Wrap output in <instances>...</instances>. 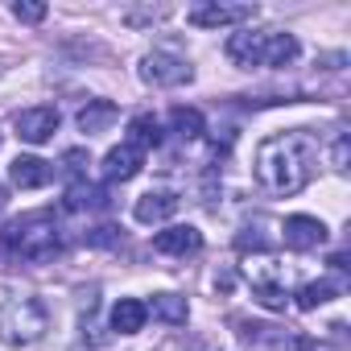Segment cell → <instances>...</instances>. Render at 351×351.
<instances>
[{
  "instance_id": "3957f363",
  "label": "cell",
  "mask_w": 351,
  "mask_h": 351,
  "mask_svg": "<svg viewBox=\"0 0 351 351\" xmlns=\"http://www.w3.org/2000/svg\"><path fill=\"white\" fill-rule=\"evenodd\" d=\"M50 314L38 298H13V302H0V339L13 343V347H29L46 335Z\"/></svg>"
},
{
  "instance_id": "52a82bcc",
  "label": "cell",
  "mask_w": 351,
  "mask_h": 351,
  "mask_svg": "<svg viewBox=\"0 0 351 351\" xmlns=\"http://www.w3.org/2000/svg\"><path fill=\"white\" fill-rule=\"evenodd\" d=\"M58 108H25V112H17V136L21 141H29V145H46L54 132H58Z\"/></svg>"
},
{
  "instance_id": "5b68a950",
  "label": "cell",
  "mask_w": 351,
  "mask_h": 351,
  "mask_svg": "<svg viewBox=\"0 0 351 351\" xmlns=\"http://www.w3.org/2000/svg\"><path fill=\"white\" fill-rule=\"evenodd\" d=\"M141 79L153 83V87H178V83H191V66H186L182 58H173V54L153 50V54H145V62H141Z\"/></svg>"
},
{
  "instance_id": "7c38bea8",
  "label": "cell",
  "mask_w": 351,
  "mask_h": 351,
  "mask_svg": "<svg viewBox=\"0 0 351 351\" xmlns=\"http://www.w3.org/2000/svg\"><path fill=\"white\" fill-rule=\"evenodd\" d=\"M9 178L17 191H42L50 178H54V165L42 161V157H17L13 169H9Z\"/></svg>"
},
{
  "instance_id": "ffe728a7",
  "label": "cell",
  "mask_w": 351,
  "mask_h": 351,
  "mask_svg": "<svg viewBox=\"0 0 351 351\" xmlns=\"http://www.w3.org/2000/svg\"><path fill=\"white\" fill-rule=\"evenodd\" d=\"M330 298H339V285H335V281H306V285L298 289V310H318V306H326Z\"/></svg>"
},
{
  "instance_id": "7a4b0ae2",
  "label": "cell",
  "mask_w": 351,
  "mask_h": 351,
  "mask_svg": "<svg viewBox=\"0 0 351 351\" xmlns=\"http://www.w3.org/2000/svg\"><path fill=\"white\" fill-rule=\"evenodd\" d=\"M0 248H5L9 256H17V261L42 265V261H54L62 252V236H58V223L46 211H34V215H21V219L5 223Z\"/></svg>"
},
{
  "instance_id": "cb8c5ba5",
  "label": "cell",
  "mask_w": 351,
  "mask_h": 351,
  "mask_svg": "<svg viewBox=\"0 0 351 351\" xmlns=\"http://www.w3.org/2000/svg\"><path fill=\"white\" fill-rule=\"evenodd\" d=\"M335 169H347V136L335 141Z\"/></svg>"
},
{
  "instance_id": "44dd1931",
  "label": "cell",
  "mask_w": 351,
  "mask_h": 351,
  "mask_svg": "<svg viewBox=\"0 0 351 351\" xmlns=\"http://www.w3.org/2000/svg\"><path fill=\"white\" fill-rule=\"evenodd\" d=\"M46 5H38V0H17V5H13V17L17 21H25V25H38V21H46Z\"/></svg>"
},
{
  "instance_id": "4fadbf2b",
  "label": "cell",
  "mask_w": 351,
  "mask_h": 351,
  "mask_svg": "<svg viewBox=\"0 0 351 351\" xmlns=\"http://www.w3.org/2000/svg\"><path fill=\"white\" fill-rule=\"evenodd\" d=\"M178 195L173 191H149V195H141L136 199V207H132V215H136V223H161V219H169L173 211H178Z\"/></svg>"
},
{
  "instance_id": "603a6c76",
  "label": "cell",
  "mask_w": 351,
  "mask_h": 351,
  "mask_svg": "<svg viewBox=\"0 0 351 351\" xmlns=\"http://www.w3.org/2000/svg\"><path fill=\"white\" fill-rule=\"evenodd\" d=\"M62 165H66L71 173H83V165H91V157H87L83 149H66V153H62Z\"/></svg>"
},
{
  "instance_id": "d4e9b609",
  "label": "cell",
  "mask_w": 351,
  "mask_h": 351,
  "mask_svg": "<svg viewBox=\"0 0 351 351\" xmlns=\"http://www.w3.org/2000/svg\"><path fill=\"white\" fill-rule=\"evenodd\" d=\"M330 265H335V269H343V273L351 269V265H347V252H335V256H330Z\"/></svg>"
},
{
  "instance_id": "6da1fadb",
  "label": "cell",
  "mask_w": 351,
  "mask_h": 351,
  "mask_svg": "<svg viewBox=\"0 0 351 351\" xmlns=\"http://www.w3.org/2000/svg\"><path fill=\"white\" fill-rule=\"evenodd\" d=\"M318 165V141L306 128L277 132L256 145V178L273 195H298L310 186Z\"/></svg>"
},
{
  "instance_id": "ac0fdd59",
  "label": "cell",
  "mask_w": 351,
  "mask_h": 351,
  "mask_svg": "<svg viewBox=\"0 0 351 351\" xmlns=\"http://www.w3.org/2000/svg\"><path fill=\"white\" fill-rule=\"evenodd\" d=\"M153 318H161V322H169V326H182V322L191 318V306H186V298H178V293H157V298H153Z\"/></svg>"
},
{
  "instance_id": "9a60e30c",
  "label": "cell",
  "mask_w": 351,
  "mask_h": 351,
  "mask_svg": "<svg viewBox=\"0 0 351 351\" xmlns=\"http://www.w3.org/2000/svg\"><path fill=\"white\" fill-rule=\"evenodd\" d=\"M120 116V108L112 104V99H87V108L79 112V128L87 132V136H95V132H104V128H112V120Z\"/></svg>"
},
{
  "instance_id": "d6986e66",
  "label": "cell",
  "mask_w": 351,
  "mask_h": 351,
  "mask_svg": "<svg viewBox=\"0 0 351 351\" xmlns=\"http://www.w3.org/2000/svg\"><path fill=\"white\" fill-rule=\"evenodd\" d=\"M169 124H173V132H178L182 141H199L203 128H207L199 108H173V112H169Z\"/></svg>"
},
{
  "instance_id": "ba28073f",
  "label": "cell",
  "mask_w": 351,
  "mask_h": 351,
  "mask_svg": "<svg viewBox=\"0 0 351 351\" xmlns=\"http://www.w3.org/2000/svg\"><path fill=\"white\" fill-rule=\"evenodd\" d=\"M281 240H285V248H293V252H310V248H318V244L326 240V223L314 219V215H289L285 228H281Z\"/></svg>"
},
{
  "instance_id": "8fae6325",
  "label": "cell",
  "mask_w": 351,
  "mask_h": 351,
  "mask_svg": "<svg viewBox=\"0 0 351 351\" xmlns=\"http://www.w3.org/2000/svg\"><path fill=\"white\" fill-rule=\"evenodd\" d=\"M265 42H269V34H232L228 38V58L236 62V66H244V71H252V66H265Z\"/></svg>"
},
{
  "instance_id": "2e32d148",
  "label": "cell",
  "mask_w": 351,
  "mask_h": 351,
  "mask_svg": "<svg viewBox=\"0 0 351 351\" xmlns=\"http://www.w3.org/2000/svg\"><path fill=\"white\" fill-rule=\"evenodd\" d=\"M62 207L66 211H99V207H108V195L99 186H91V182H71Z\"/></svg>"
},
{
  "instance_id": "5bb4252c",
  "label": "cell",
  "mask_w": 351,
  "mask_h": 351,
  "mask_svg": "<svg viewBox=\"0 0 351 351\" xmlns=\"http://www.w3.org/2000/svg\"><path fill=\"white\" fill-rule=\"evenodd\" d=\"M145 318H149V306H145L141 298H120V302L112 306V330H120V335L145 330Z\"/></svg>"
},
{
  "instance_id": "30bf717a",
  "label": "cell",
  "mask_w": 351,
  "mask_h": 351,
  "mask_svg": "<svg viewBox=\"0 0 351 351\" xmlns=\"http://www.w3.org/2000/svg\"><path fill=\"white\" fill-rule=\"evenodd\" d=\"M141 165H145V153L124 141V145H116L104 157V178L108 182H128V178H136V173H141Z\"/></svg>"
},
{
  "instance_id": "484cf974",
  "label": "cell",
  "mask_w": 351,
  "mask_h": 351,
  "mask_svg": "<svg viewBox=\"0 0 351 351\" xmlns=\"http://www.w3.org/2000/svg\"><path fill=\"white\" fill-rule=\"evenodd\" d=\"M0 211H5V186H0Z\"/></svg>"
},
{
  "instance_id": "7402d4cb",
  "label": "cell",
  "mask_w": 351,
  "mask_h": 351,
  "mask_svg": "<svg viewBox=\"0 0 351 351\" xmlns=\"http://www.w3.org/2000/svg\"><path fill=\"white\" fill-rule=\"evenodd\" d=\"M87 244L91 248H112V244H120V236H116V228H95V232H87Z\"/></svg>"
},
{
  "instance_id": "277c9868",
  "label": "cell",
  "mask_w": 351,
  "mask_h": 351,
  "mask_svg": "<svg viewBox=\"0 0 351 351\" xmlns=\"http://www.w3.org/2000/svg\"><path fill=\"white\" fill-rule=\"evenodd\" d=\"M248 277H252V293L265 310H285L289 293H285V273L273 265V261H248L244 265Z\"/></svg>"
},
{
  "instance_id": "8992f818",
  "label": "cell",
  "mask_w": 351,
  "mask_h": 351,
  "mask_svg": "<svg viewBox=\"0 0 351 351\" xmlns=\"http://www.w3.org/2000/svg\"><path fill=\"white\" fill-rule=\"evenodd\" d=\"M256 9L252 5H195L186 13V21L195 29H219V25H240V21H252Z\"/></svg>"
},
{
  "instance_id": "e0dca14e",
  "label": "cell",
  "mask_w": 351,
  "mask_h": 351,
  "mask_svg": "<svg viewBox=\"0 0 351 351\" xmlns=\"http://www.w3.org/2000/svg\"><path fill=\"white\" fill-rule=\"evenodd\" d=\"M128 145H136L141 153H145V149H157V145H161V124H157V116H132V120H128Z\"/></svg>"
},
{
  "instance_id": "9c48e42d",
  "label": "cell",
  "mask_w": 351,
  "mask_h": 351,
  "mask_svg": "<svg viewBox=\"0 0 351 351\" xmlns=\"http://www.w3.org/2000/svg\"><path fill=\"white\" fill-rule=\"evenodd\" d=\"M153 248H157L161 256H195V252L203 248V232H199V228H191V223L165 228V232H157V236H153Z\"/></svg>"
}]
</instances>
